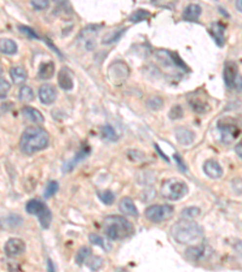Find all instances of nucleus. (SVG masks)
Segmentation results:
<instances>
[{"label":"nucleus","instance_id":"nucleus-1","mask_svg":"<svg viewBox=\"0 0 242 272\" xmlns=\"http://www.w3.org/2000/svg\"><path fill=\"white\" fill-rule=\"evenodd\" d=\"M50 143V136L41 127H28L22 133L20 139L21 150L27 155H33L38 151L44 150Z\"/></svg>","mask_w":242,"mask_h":272},{"label":"nucleus","instance_id":"nucleus-2","mask_svg":"<svg viewBox=\"0 0 242 272\" xmlns=\"http://www.w3.org/2000/svg\"><path fill=\"white\" fill-rule=\"evenodd\" d=\"M171 235L181 244H196L202 241L203 230L195 221L182 219L172 226Z\"/></svg>","mask_w":242,"mask_h":272},{"label":"nucleus","instance_id":"nucleus-3","mask_svg":"<svg viewBox=\"0 0 242 272\" xmlns=\"http://www.w3.org/2000/svg\"><path fill=\"white\" fill-rule=\"evenodd\" d=\"M102 228L104 230V233L110 238V240L119 241L125 240L130 237L135 229L133 225L126 218L120 215H110L103 220Z\"/></svg>","mask_w":242,"mask_h":272},{"label":"nucleus","instance_id":"nucleus-4","mask_svg":"<svg viewBox=\"0 0 242 272\" xmlns=\"http://www.w3.org/2000/svg\"><path fill=\"white\" fill-rule=\"evenodd\" d=\"M189 188L186 183L177 178L166 179L161 185V195L170 201H178L188 194Z\"/></svg>","mask_w":242,"mask_h":272},{"label":"nucleus","instance_id":"nucleus-5","mask_svg":"<svg viewBox=\"0 0 242 272\" xmlns=\"http://www.w3.org/2000/svg\"><path fill=\"white\" fill-rule=\"evenodd\" d=\"M27 213L30 215H37L39 219L40 224H41L42 229H49L52 221V214L51 211L49 210L45 203H42L39 200H30L26 205Z\"/></svg>","mask_w":242,"mask_h":272},{"label":"nucleus","instance_id":"nucleus-6","mask_svg":"<svg viewBox=\"0 0 242 272\" xmlns=\"http://www.w3.org/2000/svg\"><path fill=\"white\" fill-rule=\"evenodd\" d=\"M224 82L229 90L242 92V77L239 70L238 64L235 62L225 63L223 72Z\"/></svg>","mask_w":242,"mask_h":272},{"label":"nucleus","instance_id":"nucleus-7","mask_svg":"<svg viewBox=\"0 0 242 272\" xmlns=\"http://www.w3.org/2000/svg\"><path fill=\"white\" fill-rule=\"evenodd\" d=\"M218 130L221 132L222 142L229 144L233 143L234 140L238 139V137L240 136V126L235 122L233 119H222L219 120V122L217 123Z\"/></svg>","mask_w":242,"mask_h":272},{"label":"nucleus","instance_id":"nucleus-8","mask_svg":"<svg viewBox=\"0 0 242 272\" xmlns=\"http://www.w3.org/2000/svg\"><path fill=\"white\" fill-rule=\"evenodd\" d=\"M175 213V208L170 205H153L144 212L145 218L153 223H161L168 220Z\"/></svg>","mask_w":242,"mask_h":272},{"label":"nucleus","instance_id":"nucleus-9","mask_svg":"<svg viewBox=\"0 0 242 272\" xmlns=\"http://www.w3.org/2000/svg\"><path fill=\"white\" fill-rule=\"evenodd\" d=\"M128 75H130V69L128 65L125 62L117 60L113 64H110L109 70H108V77L112 84L114 85H122L123 82L127 80Z\"/></svg>","mask_w":242,"mask_h":272},{"label":"nucleus","instance_id":"nucleus-10","mask_svg":"<svg viewBox=\"0 0 242 272\" xmlns=\"http://www.w3.org/2000/svg\"><path fill=\"white\" fill-rule=\"evenodd\" d=\"M225 32L226 26L222 22H213L208 28V33H210L212 39L219 47H223L225 45Z\"/></svg>","mask_w":242,"mask_h":272},{"label":"nucleus","instance_id":"nucleus-11","mask_svg":"<svg viewBox=\"0 0 242 272\" xmlns=\"http://www.w3.org/2000/svg\"><path fill=\"white\" fill-rule=\"evenodd\" d=\"M4 251L7 256H19L26 251V244L21 238H10L5 243Z\"/></svg>","mask_w":242,"mask_h":272},{"label":"nucleus","instance_id":"nucleus-12","mask_svg":"<svg viewBox=\"0 0 242 272\" xmlns=\"http://www.w3.org/2000/svg\"><path fill=\"white\" fill-rule=\"evenodd\" d=\"M203 172L211 179H219L223 177L224 171L222 168L221 163L216 160H207L203 163Z\"/></svg>","mask_w":242,"mask_h":272},{"label":"nucleus","instance_id":"nucleus-13","mask_svg":"<svg viewBox=\"0 0 242 272\" xmlns=\"http://www.w3.org/2000/svg\"><path fill=\"white\" fill-rule=\"evenodd\" d=\"M57 97V91L55 89L54 85L50 84H44L42 86H40L39 89V98L40 102L42 104H52V103L56 100Z\"/></svg>","mask_w":242,"mask_h":272},{"label":"nucleus","instance_id":"nucleus-14","mask_svg":"<svg viewBox=\"0 0 242 272\" xmlns=\"http://www.w3.org/2000/svg\"><path fill=\"white\" fill-rule=\"evenodd\" d=\"M189 104L191 105L194 112L200 113V114H203V113H207L210 110V104L206 100V98L200 97V96H191L190 98L188 99Z\"/></svg>","mask_w":242,"mask_h":272},{"label":"nucleus","instance_id":"nucleus-15","mask_svg":"<svg viewBox=\"0 0 242 272\" xmlns=\"http://www.w3.org/2000/svg\"><path fill=\"white\" fill-rule=\"evenodd\" d=\"M176 138L182 145H189L195 139V133L185 127H180L176 130Z\"/></svg>","mask_w":242,"mask_h":272},{"label":"nucleus","instance_id":"nucleus-16","mask_svg":"<svg viewBox=\"0 0 242 272\" xmlns=\"http://www.w3.org/2000/svg\"><path fill=\"white\" fill-rule=\"evenodd\" d=\"M201 6L198 4H190L185 7L183 11V19L189 22H196L201 16Z\"/></svg>","mask_w":242,"mask_h":272},{"label":"nucleus","instance_id":"nucleus-17","mask_svg":"<svg viewBox=\"0 0 242 272\" xmlns=\"http://www.w3.org/2000/svg\"><path fill=\"white\" fill-rule=\"evenodd\" d=\"M98 30L95 27H89V28L84 29L81 33V39L84 42V46L87 50H91L95 47L96 44V38H97Z\"/></svg>","mask_w":242,"mask_h":272},{"label":"nucleus","instance_id":"nucleus-18","mask_svg":"<svg viewBox=\"0 0 242 272\" xmlns=\"http://www.w3.org/2000/svg\"><path fill=\"white\" fill-rule=\"evenodd\" d=\"M119 210L122 214L125 215H130L133 216V218H137L138 216V210L136 207L135 202H133L131 198L125 197L120 201V205H119Z\"/></svg>","mask_w":242,"mask_h":272},{"label":"nucleus","instance_id":"nucleus-19","mask_svg":"<svg viewBox=\"0 0 242 272\" xmlns=\"http://www.w3.org/2000/svg\"><path fill=\"white\" fill-rule=\"evenodd\" d=\"M59 84L63 90L70 91L74 86V82H73V78L70 75L69 70L67 68H63L59 74Z\"/></svg>","mask_w":242,"mask_h":272},{"label":"nucleus","instance_id":"nucleus-20","mask_svg":"<svg viewBox=\"0 0 242 272\" xmlns=\"http://www.w3.org/2000/svg\"><path fill=\"white\" fill-rule=\"evenodd\" d=\"M22 114L24 117H27L29 121L34 123H42L44 122V115L39 112L38 109L32 107H24L22 109Z\"/></svg>","mask_w":242,"mask_h":272},{"label":"nucleus","instance_id":"nucleus-21","mask_svg":"<svg viewBox=\"0 0 242 272\" xmlns=\"http://www.w3.org/2000/svg\"><path fill=\"white\" fill-rule=\"evenodd\" d=\"M10 75H11L12 81L16 85L23 84L27 80V78H28L27 70L23 67H12L11 70H10Z\"/></svg>","mask_w":242,"mask_h":272},{"label":"nucleus","instance_id":"nucleus-22","mask_svg":"<svg viewBox=\"0 0 242 272\" xmlns=\"http://www.w3.org/2000/svg\"><path fill=\"white\" fill-rule=\"evenodd\" d=\"M0 52L5 55L17 54V44L9 38H1L0 39Z\"/></svg>","mask_w":242,"mask_h":272},{"label":"nucleus","instance_id":"nucleus-23","mask_svg":"<svg viewBox=\"0 0 242 272\" xmlns=\"http://www.w3.org/2000/svg\"><path fill=\"white\" fill-rule=\"evenodd\" d=\"M206 252H207L206 247L195 246V247H191V248H189L188 251H186V255H188V258L191 259V260L199 261V260H201L203 256L207 255Z\"/></svg>","mask_w":242,"mask_h":272},{"label":"nucleus","instance_id":"nucleus-24","mask_svg":"<svg viewBox=\"0 0 242 272\" xmlns=\"http://www.w3.org/2000/svg\"><path fill=\"white\" fill-rule=\"evenodd\" d=\"M55 74V64L54 62H46L41 64L39 73H38V78L40 80H49L54 77Z\"/></svg>","mask_w":242,"mask_h":272},{"label":"nucleus","instance_id":"nucleus-25","mask_svg":"<svg viewBox=\"0 0 242 272\" xmlns=\"http://www.w3.org/2000/svg\"><path fill=\"white\" fill-rule=\"evenodd\" d=\"M89 240L91 243L101 247V248H103L104 251H110V248H112V246H110V244L108 243V242L105 241L102 236L97 235V233H91V235L89 236Z\"/></svg>","mask_w":242,"mask_h":272},{"label":"nucleus","instance_id":"nucleus-26","mask_svg":"<svg viewBox=\"0 0 242 272\" xmlns=\"http://www.w3.org/2000/svg\"><path fill=\"white\" fill-rule=\"evenodd\" d=\"M19 98L21 102L29 103L34 99V92H33V90L30 89L29 86H22L21 89H20Z\"/></svg>","mask_w":242,"mask_h":272},{"label":"nucleus","instance_id":"nucleus-27","mask_svg":"<svg viewBox=\"0 0 242 272\" xmlns=\"http://www.w3.org/2000/svg\"><path fill=\"white\" fill-rule=\"evenodd\" d=\"M91 256V249L89 247H82L79 249L77 256H75V261H77L78 265H82L84 263H86L87 259Z\"/></svg>","mask_w":242,"mask_h":272},{"label":"nucleus","instance_id":"nucleus-28","mask_svg":"<svg viewBox=\"0 0 242 272\" xmlns=\"http://www.w3.org/2000/svg\"><path fill=\"white\" fill-rule=\"evenodd\" d=\"M87 266L91 271H98L103 266V259L101 256L92 255L87 259Z\"/></svg>","mask_w":242,"mask_h":272},{"label":"nucleus","instance_id":"nucleus-29","mask_svg":"<svg viewBox=\"0 0 242 272\" xmlns=\"http://www.w3.org/2000/svg\"><path fill=\"white\" fill-rule=\"evenodd\" d=\"M201 211L200 208L198 207H188L185 208V210L182 211V218L183 219H186V220H191V219L196 218V216L200 215Z\"/></svg>","mask_w":242,"mask_h":272},{"label":"nucleus","instance_id":"nucleus-30","mask_svg":"<svg viewBox=\"0 0 242 272\" xmlns=\"http://www.w3.org/2000/svg\"><path fill=\"white\" fill-rule=\"evenodd\" d=\"M98 197H100V200L107 206L113 205V202L115 201V195L110 190L101 191V193H98Z\"/></svg>","mask_w":242,"mask_h":272},{"label":"nucleus","instance_id":"nucleus-31","mask_svg":"<svg viewBox=\"0 0 242 272\" xmlns=\"http://www.w3.org/2000/svg\"><path fill=\"white\" fill-rule=\"evenodd\" d=\"M149 17H150V14L147 11V10H137V11H135L130 16V21L141 22V21H144V19H148Z\"/></svg>","mask_w":242,"mask_h":272},{"label":"nucleus","instance_id":"nucleus-32","mask_svg":"<svg viewBox=\"0 0 242 272\" xmlns=\"http://www.w3.org/2000/svg\"><path fill=\"white\" fill-rule=\"evenodd\" d=\"M125 32V29H118L114 30L113 33H108L104 38H103V44H112V42L119 40V38L122 35V33Z\"/></svg>","mask_w":242,"mask_h":272},{"label":"nucleus","instance_id":"nucleus-33","mask_svg":"<svg viewBox=\"0 0 242 272\" xmlns=\"http://www.w3.org/2000/svg\"><path fill=\"white\" fill-rule=\"evenodd\" d=\"M102 136H103V138H105V139L113 140V142L118 139L117 132H115L114 128L109 125L104 126V127L102 128Z\"/></svg>","mask_w":242,"mask_h":272},{"label":"nucleus","instance_id":"nucleus-34","mask_svg":"<svg viewBox=\"0 0 242 272\" xmlns=\"http://www.w3.org/2000/svg\"><path fill=\"white\" fill-rule=\"evenodd\" d=\"M59 183H57L56 180H52V181H50L49 184L46 185V189H45V197L46 198H50L51 196H54V195H56L57 194V191H59Z\"/></svg>","mask_w":242,"mask_h":272},{"label":"nucleus","instance_id":"nucleus-35","mask_svg":"<svg viewBox=\"0 0 242 272\" xmlns=\"http://www.w3.org/2000/svg\"><path fill=\"white\" fill-rule=\"evenodd\" d=\"M89 151H90V150L87 149V148H86V149H81V150H80V153L78 154L77 157L74 158V161H72V162H70V163H68V165H67L68 167H65V168H64L65 172H68V171H70V170H72V168H74V167H75V163L79 162V161L81 160V158L86 157V155H87V154H89Z\"/></svg>","mask_w":242,"mask_h":272},{"label":"nucleus","instance_id":"nucleus-36","mask_svg":"<svg viewBox=\"0 0 242 272\" xmlns=\"http://www.w3.org/2000/svg\"><path fill=\"white\" fill-rule=\"evenodd\" d=\"M183 114L184 113L181 105H175V107L170 110V113H168V117H170V119L172 120H177V119H182V117H183Z\"/></svg>","mask_w":242,"mask_h":272},{"label":"nucleus","instance_id":"nucleus-37","mask_svg":"<svg viewBox=\"0 0 242 272\" xmlns=\"http://www.w3.org/2000/svg\"><path fill=\"white\" fill-rule=\"evenodd\" d=\"M162 104H163L162 99H161V98H159V97H153V98H150L149 102H148V105H149L150 109H153V110H159V109H161V107H162Z\"/></svg>","mask_w":242,"mask_h":272},{"label":"nucleus","instance_id":"nucleus-38","mask_svg":"<svg viewBox=\"0 0 242 272\" xmlns=\"http://www.w3.org/2000/svg\"><path fill=\"white\" fill-rule=\"evenodd\" d=\"M49 5L50 2L47 0H34V1H32V6L38 11H42V10L47 9Z\"/></svg>","mask_w":242,"mask_h":272},{"label":"nucleus","instance_id":"nucleus-39","mask_svg":"<svg viewBox=\"0 0 242 272\" xmlns=\"http://www.w3.org/2000/svg\"><path fill=\"white\" fill-rule=\"evenodd\" d=\"M10 89H11V85H10V82L7 81V80L1 79V78H0V97H4V96H6L7 92L10 91Z\"/></svg>","mask_w":242,"mask_h":272},{"label":"nucleus","instance_id":"nucleus-40","mask_svg":"<svg viewBox=\"0 0 242 272\" xmlns=\"http://www.w3.org/2000/svg\"><path fill=\"white\" fill-rule=\"evenodd\" d=\"M20 29H21V32L23 33V34L28 35L29 38H32V39H38V34L34 32L32 28H29V27H26V26H20Z\"/></svg>","mask_w":242,"mask_h":272},{"label":"nucleus","instance_id":"nucleus-41","mask_svg":"<svg viewBox=\"0 0 242 272\" xmlns=\"http://www.w3.org/2000/svg\"><path fill=\"white\" fill-rule=\"evenodd\" d=\"M47 271L49 272H57L56 271V266H55V264L52 263V260H47Z\"/></svg>","mask_w":242,"mask_h":272},{"label":"nucleus","instance_id":"nucleus-42","mask_svg":"<svg viewBox=\"0 0 242 272\" xmlns=\"http://www.w3.org/2000/svg\"><path fill=\"white\" fill-rule=\"evenodd\" d=\"M235 151H236V154H238L239 157L242 158V140L238 143V145L235 147Z\"/></svg>","mask_w":242,"mask_h":272},{"label":"nucleus","instance_id":"nucleus-43","mask_svg":"<svg viewBox=\"0 0 242 272\" xmlns=\"http://www.w3.org/2000/svg\"><path fill=\"white\" fill-rule=\"evenodd\" d=\"M236 9H238L240 12H242V0L236 2Z\"/></svg>","mask_w":242,"mask_h":272},{"label":"nucleus","instance_id":"nucleus-44","mask_svg":"<svg viewBox=\"0 0 242 272\" xmlns=\"http://www.w3.org/2000/svg\"><path fill=\"white\" fill-rule=\"evenodd\" d=\"M118 272H128V271H126V270H120V271H118Z\"/></svg>","mask_w":242,"mask_h":272},{"label":"nucleus","instance_id":"nucleus-45","mask_svg":"<svg viewBox=\"0 0 242 272\" xmlns=\"http://www.w3.org/2000/svg\"><path fill=\"white\" fill-rule=\"evenodd\" d=\"M1 73H2V70H1V69H0V75H1Z\"/></svg>","mask_w":242,"mask_h":272}]
</instances>
